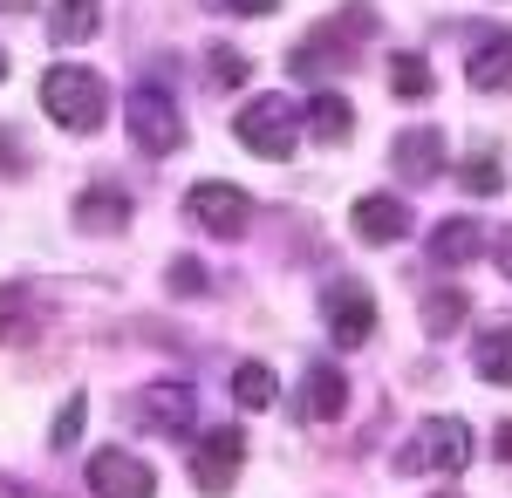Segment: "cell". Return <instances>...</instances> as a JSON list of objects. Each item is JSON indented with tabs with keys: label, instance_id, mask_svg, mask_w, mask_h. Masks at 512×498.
Here are the masks:
<instances>
[{
	"label": "cell",
	"instance_id": "6da1fadb",
	"mask_svg": "<svg viewBox=\"0 0 512 498\" xmlns=\"http://www.w3.org/2000/svg\"><path fill=\"white\" fill-rule=\"evenodd\" d=\"M41 110L55 116L62 130H96L103 116H110V82L96 76V69H82V62H55L48 76H41Z\"/></svg>",
	"mask_w": 512,
	"mask_h": 498
},
{
	"label": "cell",
	"instance_id": "7a4b0ae2",
	"mask_svg": "<svg viewBox=\"0 0 512 498\" xmlns=\"http://www.w3.org/2000/svg\"><path fill=\"white\" fill-rule=\"evenodd\" d=\"M130 144L144 157H171L178 144H185V123H178V103H171V89H164L158 76H137L130 82Z\"/></svg>",
	"mask_w": 512,
	"mask_h": 498
},
{
	"label": "cell",
	"instance_id": "3957f363",
	"mask_svg": "<svg viewBox=\"0 0 512 498\" xmlns=\"http://www.w3.org/2000/svg\"><path fill=\"white\" fill-rule=\"evenodd\" d=\"M233 130H239V144H246V151H260V157H274V164H287L308 123H301V110H294L287 96H253V103L239 110Z\"/></svg>",
	"mask_w": 512,
	"mask_h": 498
},
{
	"label": "cell",
	"instance_id": "277c9868",
	"mask_svg": "<svg viewBox=\"0 0 512 498\" xmlns=\"http://www.w3.org/2000/svg\"><path fill=\"white\" fill-rule=\"evenodd\" d=\"M362 35H376V14H362V7H355V14H335L328 28H315V35L294 48V62H287V69H294V76H315V69H349L355 55H362Z\"/></svg>",
	"mask_w": 512,
	"mask_h": 498
},
{
	"label": "cell",
	"instance_id": "5b68a950",
	"mask_svg": "<svg viewBox=\"0 0 512 498\" xmlns=\"http://www.w3.org/2000/svg\"><path fill=\"white\" fill-rule=\"evenodd\" d=\"M465 464H472V423L458 417H431L396 451V471H465Z\"/></svg>",
	"mask_w": 512,
	"mask_h": 498
},
{
	"label": "cell",
	"instance_id": "8992f818",
	"mask_svg": "<svg viewBox=\"0 0 512 498\" xmlns=\"http://www.w3.org/2000/svg\"><path fill=\"white\" fill-rule=\"evenodd\" d=\"M89 492L96 498H158V471L137 458V451L110 444V451L89 458Z\"/></svg>",
	"mask_w": 512,
	"mask_h": 498
},
{
	"label": "cell",
	"instance_id": "52a82bcc",
	"mask_svg": "<svg viewBox=\"0 0 512 498\" xmlns=\"http://www.w3.org/2000/svg\"><path fill=\"white\" fill-rule=\"evenodd\" d=\"M185 219L205 232H219V239H239V232L253 226V198L239 192V185H192V198H185Z\"/></svg>",
	"mask_w": 512,
	"mask_h": 498
},
{
	"label": "cell",
	"instance_id": "ba28073f",
	"mask_svg": "<svg viewBox=\"0 0 512 498\" xmlns=\"http://www.w3.org/2000/svg\"><path fill=\"white\" fill-rule=\"evenodd\" d=\"M239 464H246V437H239L233 423L226 430H205V444L192 451V485L205 498H226L239 478Z\"/></svg>",
	"mask_w": 512,
	"mask_h": 498
},
{
	"label": "cell",
	"instance_id": "9c48e42d",
	"mask_svg": "<svg viewBox=\"0 0 512 498\" xmlns=\"http://www.w3.org/2000/svg\"><path fill=\"white\" fill-rule=\"evenodd\" d=\"M321 314H328V335L342 348H362L376 335V301H369V287H355V280H335V287L321 294Z\"/></svg>",
	"mask_w": 512,
	"mask_h": 498
},
{
	"label": "cell",
	"instance_id": "30bf717a",
	"mask_svg": "<svg viewBox=\"0 0 512 498\" xmlns=\"http://www.w3.org/2000/svg\"><path fill=\"white\" fill-rule=\"evenodd\" d=\"M137 417L151 423L158 437H192V423H198L192 383H151V389H144V403H137Z\"/></svg>",
	"mask_w": 512,
	"mask_h": 498
},
{
	"label": "cell",
	"instance_id": "8fae6325",
	"mask_svg": "<svg viewBox=\"0 0 512 498\" xmlns=\"http://www.w3.org/2000/svg\"><path fill=\"white\" fill-rule=\"evenodd\" d=\"M294 410H301V423H335L342 410H349V376H342L335 362H308Z\"/></svg>",
	"mask_w": 512,
	"mask_h": 498
},
{
	"label": "cell",
	"instance_id": "7c38bea8",
	"mask_svg": "<svg viewBox=\"0 0 512 498\" xmlns=\"http://www.w3.org/2000/svg\"><path fill=\"white\" fill-rule=\"evenodd\" d=\"M390 157H396V171H403L410 185H431L437 171H444V130H431V123H424V130H403Z\"/></svg>",
	"mask_w": 512,
	"mask_h": 498
},
{
	"label": "cell",
	"instance_id": "4fadbf2b",
	"mask_svg": "<svg viewBox=\"0 0 512 498\" xmlns=\"http://www.w3.org/2000/svg\"><path fill=\"white\" fill-rule=\"evenodd\" d=\"M403 232H410V205H403V198L376 192V198L355 205V239H369V246H396Z\"/></svg>",
	"mask_w": 512,
	"mask_h": 498
},
{
	"label": "cell",
	"instance_id": "5bb4252c",
	"mask_svg": "<svg viewBox=\"0 0 512 498\" xmlns=\"http://www.w3.org/2000/svg\"><path fill=\"white\" fill-rule=\"evenodd\" d=\"M465 76H472V89H512V28H492L478 41Z\"/></svg>",
	"mask_w": 512,
	"mask_h": 498
},
{
	"label": "cell",
	"instance_id": "9a60e30c",
	"mask_svg": "<svg viewBox=\"0 0 512 498\" xmlns=\"http://www.w3.org/2000/svg\"><path fill=\"white\" fill-rule=\"evenodd\" d=\"M478 246H485V239H478V219H465V212H458V219H437V232H431L437 267H465V260H478Z\"/></svg>",
	"mask_w": 512,
	"mask_h": 498
},
{
	"label": "cell",
	"instance_id": "2e32d148",
	"mask_svg": "<svg viewBox=\"0 0 512 498\" xmlns=\"http://www.w3.org/2000/svg\"><path fill=\"white\" fill-rule=\"evenodd\" d=\"M76 226H89V232H117V226H130V198H123L117 185H89V192L76 198Z\"/></svg>",
	"mask_w": 512,
	"mask_h": 498
},
{
	"label": "cell",
	"instance_id": "e0dca14e",
	"mask_svg": "<svg viewBox=\"0 0 512 498\" xmlns=\"http://www.w3.org/2000/svg\"><path fill=\"white\" fill-rule=\"evenodd\" d=\"M301 123L315 130L321 144H342V137H349V130H355V110H349V96H335V89H321L315 103L301 110Z\"/></svg>",
	"mask_w": 512,
	"mask_h": 498
},
{
	"label": "cell",
	"instance_id": "ac0fdd59",
	"mask_svg": "<svg viewBox=\"0 0 512 498\" xmlns=\"http://www.w3.org/2000/svg\"><path fill=\"white\" fill-rule=\"evenodd\" d=\"M96 21H103V0H55V14H48V35L62 41V48H76V41L96 35Z\"/></svg>",
	"mask_w": 512,
	"mask_h": 498
},
{
	"label": "cell",
	"instance_id": "d6986e66",
	"mask_svg": "<svg viewBox=\"0 0 512 498\" xmlns=\"http://www.w3.org/2000/svg\"><path fill=\"white\" fill-rule=\"evenodd\" d=\"M41 328V307L28 287H0V342H28Z\"/></svg>",
	"mask_w": 512,
	"mask_h": 498
},
{
	"label": "cell",
	"instance_id": "ffe728a7",
	"mask_svg": "<svg viewBox=\"0 0 512 498\" xmlns=\"http://www.w3.org/2000/svg\"><path fill=\"white\" fill-rule=\"evenodd\" d=\"M472 369L485 376V383H499V389L512 383V328H485V335H478Z\"/></svg>",
	"mask_w": 512,
	"mask_h": 498
},
{
	"label": "cell",
	"instance_id": "44dd1931",
	"mask_svg": "<svg viewBox=\"0 0 512 498\" xmlns=\"http://www.w3.org/2000/svg\"><path fill=\"white\" fill-rule=\"evenodd\" d=\"M233 396H239V410H267V403L280 396L274 369H267V362H239L233 369Z\"/></svg>",
	"mask_w": 512,
	"mask_h": 498
},
{
	"label": "cell",
	"instance_id": "7402d4cb",
	"mask_svg": "<svg viewBox=\"0 0 512 498\" xmlns=\"http://www.w3.org/2000/svg\"><path fill=\"white\" fill-rule=\"evenodd\" d=\"M458 185H465L472 198H499V192H506V171H499V157H492V151H472V157H465V171H458Z\"/></svg>",
	"mask_w": 512,
	"mask_h": 498
},
{
	"label": "cell",
	"instance_id": "603a6c76",
	"mask_svg": "<svg viewBox=\"0 0 512 498\" xmlns=\"http://www.w3.org/2000/svg\"><path fill=\"white\" fill-rule=\"evenodd\" d=\"M465 321V294L458 287H437L431 301H424V335H451Z\"/></svg>",
	"mask_w": 512,
	"mask_h": 498
},
{
	"label": "cell",
	"instance_id": "cb8c5ba5",
	"mask_svg": "<svg viewBox=\"0 0 512 498\" xmlns=\"http://www.w3.org/2000/svg\"><path fill=\"white\" fill-rule=\"evenodd\" d=\"M390 89H396V96H431V62L396 55V62H390Z\"/></svg>",
	"mask_w": 512,
	"mask_h": 498
},
{
	"label": "cell",
	"instance_id": "d4e9b609",
	"mask_svg": "<svg viewBox=\"0 0 512 498\" xmlns=\"http://www.w3.org/2000/svg\"><path fill=\"white\" fill-rule=\"evenodd\" d=\"M82 417H89V396H69V403H62V417H55V430H48V444H55V451H69V444L82 437Z\"/></svg>",
	"mask_w": 512,
	"mask_h": 498
},
{
	"label": "cell",
	"instance_id": "484cf974",
	"mask_svg": "<svg viewBox=\"0 0 512 498\" xmlns=\"http://www.w3.org/2000/svg\"><path fill=\"white\" fill-rule=\"evenodd\" d=\"M205 62H212V69H205V76L219 82V89H239V82L253 76V69H246V55H239V48H212V55H205Z\"/></svg>",
	"mask_w": 512,
	"mask_h": 498
},
{
	"label": "cell",
	"instance_id": "4316f807",
	"mask_svg": "<svg viewBox=\"0 0 512 498\" xmlns=\"http://www.w3.org/2000/svg\"><path fill=\"white\" fill-rule=\"evenodd\" d=\"M205 287V267L198 260H171V294H198Z\"/></svg>",
	"mask_w": 512,
	"mask_h": 498
},
{
	"label": "cell",
	"instance_id": "83f0119b",
	"mask_svg": "<svg viewBox=\"0 0 512 498\" xmlns=\"http://www.w3.org/2000/svg\"><path fill=\"white\" fill-rule=\"evenodd\" d=\"M21 171V144H14V130H0V178H14Z\"/></svg>",
	"mask_w": 512,
	"mask_h": 498
},
{
	"label": "cell",
	"instance_id": "f1b7e54d",
	"mask_svg": "<svg viewBox=\"0 0 512 498\" xmlns=\"http://www.w3.org/2000/svg\"><path fill=\"white\" fill-rule=\"evenodd\" d=\"M219 7H226V14H274L280 0H219Z\"/></svg>",
	"mask_w": 512,
	"mask_h": 498
},
{
	"label": "cell",
	"instance_id": "f546056e",
	"mask_svg": "<svg viewBox=\"0 0 512 498\" xmlns=\"http://www.w3.org/2000/svg\"><path fill=\"white\" fill-rule=\"evenodd\" d=\"M499 267H506V280H512V232L499 239Z\"/></svg>",
	"mask_w": 512,
	"mask_h": 498
},
{
	"label": "cell",
	"instance_id": "4dcf8cb0",
	"mask_svg": "<svg viewBox=\"0 0 512 498\" xmlns=\"http://www.w3.org/2000/svg\"><path fill=\"white\" fill-rule=\"evenodd\" d=\"M499 458H512V423H499Z\"/></svg>",
	"mask_w": 512,
	"mask_h": 498
},
{
	"label": "cell",
	"instance_id": "1f68e13d",
	"mask_svg": "<svg viewBox=\"0 0 512 498\" xmlns=\"http://www.w3.org/2000/svg\"><path fill=\"white\" fill-rule=\"evenodd\" d=\"M0 498H35V492L28 485H0Z\"/></svg>",
	"mask_w": 512,
	"mask_h": 498
},
{
	"label": "cell",
	"instance_id": "d6a6232c",
	"mask_svg": "<svg viewBox=\"0 0 512 498\" xmlns=\"http://www.w3.org/2000/svg\"><path fill=\"white\" fill-rule=\"evenodd\" d=\"M0 82H7V55H0Z\"/></svg>",
	"mask_w": 512,
	"mask_h": 498
},
{
	"label": "cell",
	"instance_id": "836d02e7",
	"mask_svg": "<svg viewBox=\"0 0 512 498\" xmlns=\"http://www.w3.org/2000/svg\"><path fill=\"white\" fill-rule=\"evenodd\" d=\"M437 498H465V492H437Z\"/></svg>",
	"mask_w": 512,
	"mask_h": 498
}]
</instances>
